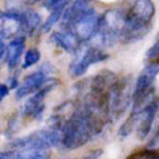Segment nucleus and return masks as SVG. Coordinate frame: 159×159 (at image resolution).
Instances as JSON below:
<instances>
[{
	"label": "nucleus",
	"instance_id": "2",
	"mask_svg": "<svg viewBox=\"0 0 159 159\" xmlns=\"http://www.w3.org/2000/svg\"><path fill=\"white\" fill-rule=\"evenodd\" d=\"M95 133L98 131L90 115L82 111L75 114L66 124L62 141L67 148L75 149L90 141V138Z\"/></svg>",
	"mask_w": 159,
	"mask_h": 159
},
{
	"label": "nucleus",
	"instance_id": "11",
	"mask_svg": "<svg viewBox=\"0 0 159 159\" xmlns=\"http://www.w3.org/2000/svg\"><path fill=\"white\" fill-rule=\"evenodd\" d=\"M2 159H47L48 153L44 149H20L1 154Z\"/></svg>",
	"mask_w": 159,
	"mask_h": 159
},
{
	"label": "nucleus",
	"instance_id": "13",
	"mask_svg": "<svg viewBox=\"0 0 159 159\" xmlns=\"http://www.w3.org/2000/svg\"><path fill=\"white\" fill-rule=\"evenodd\" d=\"M66 10V8H59L55 10L51 11L50 15L47 17V20L44 21V23L41 25V32L42 33H48L52 30V27L63 17V14Z\"/></svg>",
	"mask_w": 159,
	"mask_h": 159
},
{
	"label": "nucleus",
	"instance_id": "18",
	"mask_svg": "<svg viewBox=\"0 0 159 159\" xmlns=\"http://www.w3.org/2000/svg\"><path fill=\"white\" fill-rule=\"evenodd\" d=\"M4 51H6V46H4V42H3V37L0 35V59L4 54Z\"/></svg>",
	"mask_w": 159,
	"mask_h": 159
},
{
	"label": "nucleus",
	"instance_id": "14",
	"mask_svg": "<svg viewBox=\"0 0 159 159\" xmlns=\"http://www.w3.org/2000/svg\"><path fill=\"white\" fill-rule=\"evenodd\" d=\"M126 159H159V148H143L133 152Z\"/></svg>",
	"mask_w": 159,
	"mask_h": 159
},
{
	"label": "nucleus",
	"instance_id": "9",
	"mask_svg": "<svg viewBox=\"0 0 159 159\" xmlns=\"http://www.w3.org/2000/svg\"><path fill=\"white\" fill-rule=\"evenodd\" d=\"M53 84H48V86L43 87L42 89H40L35 95L32 96L30 100H27V102L25 103L23 108V113L26 116H30V117H38L41 115L42 111H43V100L47 93L52 89Z\"/></svg>",
	"mask_w": 159,
	"mask_h": 159
},
{
	"label": "nucleus",
	"instance_id": "17",
	"mask_svg": "<svg viewBox=\"0 0 159 159\" xmlns=\"http://www.w3.org/2000/svg\"><path fill=\"white\" fill-rule=\"evenodd\" d=\"M9 94V87L3 84H0V102Z\"/></svg>",
	"mask_w": 159,
	"mask_h": 159
},
{
	"label": "nucleus",
	"instance_id": "5",
	"mask_svg": "<svg viewBox=\"0 0 159 159\" xmlns=\"http://www.w3.org/2000/svg\"><path fill=\"white\" fill-rule=\"evenodd\" d=\"M101 17H102V15H98L96 12L92 13L90 15H87L84 19L76 22L70 27V30H71V32L77 36L80 41L90 40L91 38L95 37L96 34L98 32Z\"/></svg>",
	"mask_w": 159,
	"mask_h": 159
},
{
	"label": "nucleus",
	"instance_id": "12",
	"mask_svg": "<svg viewBox=\"0 0 159 159\" xmlns=\"http://www.w3.org/2000/svg\"><path fill=\"white\" fill-rule=\"evenodd\" d=\"M40 24H41V16L39 13L30 9L24 11L22 32L26 33L27 35H33L34 32L40 26Z\"/></svg>",
	"mask_w": 159,
	"mask_h": 159
},
{
	"label": "nucleus",
	"instance_id": "15",
	"mask_svg": "<svg viewBox=\"0 0 159 159\" xmlns=\"http://www.w3.org/2000/svg\"><path fill=\"white\" fill-rule=\"evenodd\" d=\"M40 60V52L35 48H32L30 50H27V52L25 53V57H24V63H23V68H28V67L33 66L37 63Z\"/></svg>",
	"mask_w": 159,
	"mask_h": 159
},
{
	"label": "nucleus",
	"instance_id": "10",
	"mask_svg": "<svg viewBox=\"0 0 159 159\" xmlns=\"http://www.w3.org/2000/svg\"><path fill=\"white\" fill-rule=\"evenodd\" d=\"M25 48V37H16L7 47V63L10 68H15L19 64Z\"/></svg>",
	"mask_w": 159,
	"mask_h": 159
},
{
	"label": "nucleus",
	"instance_id": "3",
	"mask_svg": "<svg viewBox=\"0 0 159 159\" xmlns=\"http://www.w3.org/2000/svg\"><path fill=\"white\" fill-rule=\"evenodd\" d=\"M63 136L54 130H40L34 132L23 139H19L13 143V146L19 149H44L59 144Z\"/></svg>",
	"mask_w": 159,
	"mask_h": 159
},
{
	"label": "nucleus",
	"instance_id": "7",
	"mask_svg": "<svg viewBox=\"0 0 159 159\" xmlns=\"http://www.w3.org/2000/svg\"><path fill=\"white\" fill-rule=\"evenodd\" d=\"M47 81L48 80H47L46 73L43 70H37L35 73L30 74V75L25 77L23 84L17 88V98H22L24 96L30 94V93L39 91L40 89L43 88Z\"/></svg>",
	"mask_w": 159,
	"mask_h": 159
},
{
	"label": "nucleus",
	"instance_id": "8",
	"mask_svg": "<svg viewBox=\"0 0 159 159\" xmlns=\"http://www.w3.org/2000/svg\"><path fill=\"white\" fill-rule=\"evenodd\" d=\"M51 42L55 44L59 48L63 49L67 52H77L79 50L80 40L71 30H61V32H55L51 35L50 38Z\"/></svg>",
	"mask_w": 159,
	"mask_h": 159
},
{
	"label": "nucleus",
	"instance_id": "4",
	"mask_svg": "<svg viewBox=\"0 0 159 159\" xmlns=\"http://www.w3.org/2000/svg\"><path fill=\"white\" fill-rule=\"evenodd\" d=\"M108 57V55L98 47H90L80 51L76 59L71 62L69 67V73L73 77L82 76L91 65L103 62Z\"/></svg>",
	"mask_w": 159,
	"mask_h": 159
},
{
	"label": "nucleus",
	"instance_id": "6",
	"mask_svg": "<svg viewBox=\"0 0 159 159\" xmlns=\"http://www.w3.org/2000/svg\"><path fill=\"white\" fill-rule=\"evenodd\" d=\"M159 107V101L157 98H152L144 107L143 109L139 111H134L138 113L139 119H138V126H136V133H138V138L140 140H143L147 136V134L151 131L152 125L156 117V113L158 111Z\"/></svg>",
	"mask_w": 159,
	"mask_h": 159
},
{
	"label": "nucleus",
	"instance_id": "16",
	"mask_svg": "<svg viewBox=\"0 0 159 159\" xmlns=\"http://www.w3.org/2000/svg\"><path fill=\"white\" fill-rule=\"evenodd\" d=\"M146 59L149 60V62H158L159 61V34L156 37L155 42L153 46L148 49L146 53Z\"/></svg>",
	"mask_w": 159,
	"mask_h": 159
},
{
	"label": "nucleus",
	"instance_id": "19",
	"mask_svg": "<svg viewBox=\"0 0 159 159\" xmlns=\"http://www.w3.org/2000/svg\"><path fill=\"white\" fill-rule=\"evenodd\" d=\"M17 87V77H13L10 80V88L11 89H15Z\"/></svg>",
	"mask_w": 159,
	"mask_h": 159
},
{
	"label": "nucleus",
	"instance_id": "1",
	"mask_svg": "<svg viewBox=\"0 0 159 159\" xmlns=\"http://www.w3.org/2000/svg\"><path fill=\"white\" fill-rule=\"evenodd\" d=\"M125 22L119 40L122 43H133L144 38L152 28L155 15L153 0H133L129 8L124 10Z\"/></svg>",
	"mask_w": 159,
	"mask_h": 159
}]
</instances>
